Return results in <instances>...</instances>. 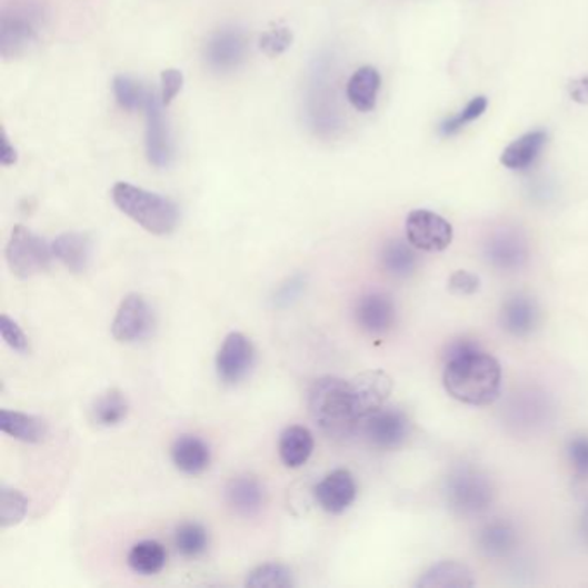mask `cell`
Listing matches in <instances>:
<instances>
[{"label":"cell","mask_w":588,"mask_h":588,"mask_svg":"<svg viewBox=\"0 0 588 588\" xmlns=\"http://www.w3.org/2000/svg\"><path fill=\"white\" fill-rule=\"evenodd\" d=\"M444 389L452 399L468 406H489L499 397L502 368L480 343L446 359Z\"/></svg>","instance_id":"obj_1"},{"label":"cell","mask_w":588,"mask_h":588,"mask_svg":"<svg viewBox=\"0 0 588 588\" xmlns=\"http://www.w3.org/2000/svg\"><path fill=\"white\" fill-rule=\"evenodd\" d=\"M309 412L321 431L343 439L361 427V418L356 412L349 381L342 378L323 377L312 383L309 390Z\"/></svg>","instance_id":"obj_2"},{"label":"cell","mask_w":588,"mask_h":588,"mask_svg":"<svg viewBox=\"0 0 588 588\" xmlns=\"http://www.w3.org/2000/svg\"><path fill=\"white\" fill-rule=\"evenodd\" d=\"M111 197L116 208L149 233L170 235L180 223L178 206L159 193L118 181L112 187Z\"/></svg>","instance_id":"obj_3"},{"label":"cell","mask_w":588,"mask_h":588,"mask_svg":"<svg viewBox=\"0 0 588 588\" xmlns=\"http://www.w3.org/2000/svg\"><path fill=\"white\" fill-rule=\"evenodd\" d=\"M444 497L454 515L475 518L492 506L496 489L484 469L462 465L454 468L447 477Z\"/></svg>","instance_id":"obj_4"},{"label":"cell","mask_w":588,"mask_h":588,"mask_svg":"<svg viewBox=\"0 0 588 588\" xmlns=\"http://www.w3.org/2000/svg\"><path fill=\"white\" fill-rule=\"evenodd\" d=\"M46 9L37 0L14 2L2 12L0 52L2 58H20L36 46L46 27Z\"/></svg>","instance_id":"obj_5"},{"label":"cell","mask_w":588,"mask_h":588,"mask_svg":"<svg viewBox=\"0 0 588 588\" xmlns=\"http://www.w3.org/2000/svg\"><path fill=\"white\" fill-rule=\"evenodd\" d=\"M6 259L12 273L21 280H27L49 270L54 252L52 246L40 235L33 233L23 225H16L6 247Z\"/></svg>","instance_id":"obj_6"},{"label":"cell","mask_w":588,"mask_h":588,"mask_svg":"<svg viewBox=\"0 0 588 588\" xmlns=\"http://www.w3.org/2000/svg\"><path fill=\"white\" fill-rule=\"evenodd\" d=\"M361 431L371 446L381 450H396L405 446L411 435L409 416L399 408H380L361 421Z\"/></svg>","instance_id":"obj_7"},{"label":"cell","mask_w":588,"mask_h":588,"mask_svg":"<svg viewBox=\"0 0 588 588\" xmlns=\"http://www.w3.org/2000/svg\"><path fill=\"white\" fill-rule=\"evenodd\" d=\"M406 237L418 250L442 252L452 243V225L428 209H415L406 220Z\"/></svg>","instance_id":"obj_8"},{"label":"cell","mask_w":588,"mask_h":588,"mask_svg":"<svg viewBox=\"0 0 588 588\" xmlns=\"http://www.w3.org/2000/svg\"><path fill=\"white\" fill-rule=\"evenodd\" d=\"M155 328V312L146 297L130 293L121 300L111 325V333L120 343H136L147 339Z\"/></svg>","instance_id":"obj_9"},{"label":"cell","mask_w":588,"mask_h":588,"mask_svg":"<svg viewBox=\"0 0 588 588\" xmlns=\"http://www.w3.org/2000/svg\"><path fill=\"white\" fill-rule=\"evenodd\" d=\"M256 350L252 342L240 331L227 335L216 356V373L221 383L237 385L249 377L255 368Z\"/></svg>","instance_id":"obj_10"},{"label":"cell","mask_w":588,"mask_h":588,"mask_svg":"<svg viewBox=\"0 0 588 588\" xmlns=\"http://www.w3.org/2000/svg\"><path fill=\"white\" fill-rule=\"evenodd\" d=\"M530 258L527 239L515 228H500L485 243V259L494 270L515 273L524 270Z\"/></svg>","instance_id":"obj_11"},{"label":"cell","mask_w":588,"mask_h":588,"mask_svg":"<svg viewBox=\"0 0 588 588\" xmlns=\"http://www.w3.org/2000/svg\"><path fill=\"white\" fill-rule=\"evenodd\" d=\"M247 54V40L239 28L227 27L215 31L205 46V61L215 73L239 70Z\"/></svg>","instance_id":"obj_12"},{"label":"cell","mask_w":588,"mask_h":588,"mask_svg":"<svg viewBox=\"0 0 588 588\" xmlns=\"http://www.w3.org/2000/svg\"><path fill=\"white\" fill-rule=\"evenodd\" d=\"M350 396L359 418H366L377 409L383 408L393 390V380L381 369H368L349 380Z\"/></svg>","instance_id":"obj_13"},{"label":"cell","mask_w":588,"mask_h":588,"mask_svg":"<svg viewBox=\"0 0 588 588\" xmlns=\"http://www.w3.org/2000/svg\"><path fill=\"white\" fill-rule=\"evenodd\" d=\"M146 150L147 159L156 168H168L173 159V143H171L170 130L162 116V102H159L155 93H150L146 106Z\"/></svg>","instance_id":"obj_14"},{"label":"cell","mask_w":588,"mask_h":588,"mask_svg":"<svg viewBox=\"0 0 588 588\" xmlns=\"http://www.w3.org/2000/svg\"><path fill=\"white\" fill-rule=\"evenodd\" d=\"M355 319L365 333L371 337H383L396 327V302L389 293H365L356 305Z\"/></svg>","instance_id":"obj_15"},{"label":"cell","mask_w":588,"mask_h":588,"mask_svg":"<svg viewBox=\"0 0 588 588\" xmlns=\"http://www.w3.org/2000/svg\"><path fill=\"white\" fill-rule=\"evenodd\" d=\"M358 485L349 469H333L316 485L315 497L319 508L330 515H342L355 504Z\"/></svg>","instance_id":"obj_16"},{"label":"cell","mask_w":588,"mask_h":588,"mask_svg":"<svg viewBox=\"0 0 588 588\" xmlns=\"http://www.w3.org/2000/svg\"><path fill=\"white\" fill-rule=\"evenodd\" d=\"M540 323V309L537 300L527 293H515L504 300L500 308V325L512 337H528Z\"/></svg>","instance_id":"obj_17"},{"label":"cell","mask_w":588,"mask_h":588,"mask_svg":"<svg viewBox=\"0 0 588 588\" xmlns=\"http://www.w3.org/2000/svg\"><path fill=\"white\" fill-rule=\"evenodd\" d=\"M225 499L235 515L242 516V518H252L262 511L266 504L265 485L256 477L250 475H242V477H235L228 481L227 489H225Z\"/></svg>","instance_id":"obj_18"},{"label":"cell","mask_w":588,"mask_h":588,"mask_svg":"<svg viewBox=\"0 0 588 588\" xmlns=\"http://www.w3.org/2000/svg\"><path fill=\"white\" fill-rule=\"evenodd\" d=\"M171 461L181 474L197 477L211 465V450L200 437L181 435L171 446Z\"/></svg>","instance_id":"obj_19"},{"label":"cell","mask_w":588,"mask_h":588,"mask_svg":"<svg viewBox=\"0 0 588 588\" xmlns=\"http://www.w3.org/2000/svg\"><path fill=\"white\" fill-rule=\"evenodd\" d=\"M52 246L54 258L68 268L71 273H86L92 258V240L80 231H68L59 235Z\"/></svg>","instance_id":"obj_20"},{"label":"cell","mask_w":588,"mask_h":588,"mask_svg":"<svg viewBox=\"0 0 588 588\" xmlns=\"http://www.w3.org/2000/svg\"><path fill=\"white\" fill-rule=\"evenodd\" d=\"M312 450H315V437L309 428L292 425L281 431L278 454L287 468H302L311 458Z\"/></svg>","instance_id":"obj_21"},{"label":"cell","mask_w":588,"mask_h":588,"mask_svg":"<svg viewBox=\"0 0 588 588\" xmlns=\"http://www.w3.org/2000/svg\"><path fill=\"white\" fill-rule=\"evenodd\" d=\"M477 546L485 558H508L518 546V534L508 521H492L478 531Z\"/></svg>","instance_id":"obj_22"},{"label":"cell","mask_w":588,"mask_h":588,"mask_svg":"<svg viewBox=\"0 0 588 588\" xmlns=\"http://www.w3.org/2000/svg\"><path fill=\"white\" fill-rule=\"evenodd\" d=\"M381 77L373 66H362L347 81V99L359 112L373 111L377 108Z\"/></svg>","instance_id":"obj_23"},{"label":"cell","mask_w":588,"mask_h":588,"mask_svg":"<svg viewBox=\"0 0 588 588\" xmlns=\"http://www.w3.org/2000/svg\"><path fill=\"white\" fill-rule=\"evenodd\" d=\"M0 430L24 444H40L47 439L49 427L39 416L27 415V412L0 411Z\"/></svg>","instance_id":"obj_24"},{"label":"cell","mask_w":588,"mask_h":588,"mask_svg":"<svg viewBox=\"0 0 588 588\" xmlns=\"http://www.w3.org/2000/svg\"><path fill=\"white\" fill-rule=\"evenodd\" d=\"M416 247L406 240L392 239L381 247L380 265L385 273L397 280H406L418 270V255Z\"/></svg>","instance_id":"obj_25"},{"label":"cell","mask_w":588,"mask_h":588,"mask_svg":"<svg viewBox=\"0 0 588 588\" xmlns=\"http://www.w3.org/2000/svg\"><path fill=\"white\" fill-rule=\"evenodd\" d=\"M477 585L474 571L458 561H440L419 577L416 587L421 588H471Z\"/></svg>","instance_id":"obj_26"},{"label":"cell","mask_w":588,"mask_h":588,"mask_svg":"<svg viewBox=\"0 0 588 588\" xmlns=\"http://www.w3.org/2000/svg\"><path fill=\"white\" fill-rule=\"evenodd\" d=\"M547 143V133L544 130H534L519 137L515 142L509 143L500 156V162L508 170H527L539 158L540 150Z\"/></svg>","instance_id":"obj_27"},{"label":"cell","mask_w":588,"mask_h":588,"mask_svg":"<svg viewBox=\"0 0 588 588\" xmlns=\"http://www.w3.org/2000/svg\"><path fill=\"white\" fill-rule=\"evenodd\" d=\"M130 412L127 396L121 390L111 389L93 400L90 418L100 428H114L123 423Z\"/></svg>","instance_id":"obj_28"},{"label":"cell","mask_w":588,"mask_h":588,"mask_svg":"<svg viewBox=\"0 0 588 588\" xmlns=\"http://www.w3.org/2000/svg\"><path fill=\"white\" fill-rule=\"evenodd\" d=\"M127 561L131 571H136L137 575L155 577L165 569L168 552L158 540H142L131 547Z\"/></svg>","instance_id":"obj_29"},{"label":"cell","mask_w":588,"mask_h":588,"mask_svg":"<svg viewBox=\"0 0 588 588\" xmlns=\"http://www.w3.org/2000/svg\"><path fill=\"white\" fill-rule=\"evenodd\" d=\"M175 547L178 554L187 559L205 556L209 547V534L205 525L197 524V521L181 524L175 531Z\"/></svg>","instance_id":"obj_30"},{"label":"cell","mask_w":588,"mask_h":588,"mask_svg":"<svg viewBox=\"0 0 588 588\" xmlns=\"http://www.w3.org/2000/svg\"><path fill=\"white\" fill-rule=\"evenodd\" d=\"M247 587L252 588H287L293 585V575L290 568L281 562H265L256 566L246 580Z\"/></svg>","instance_id":"obj_31"},{"label":"cell","mask_w":588,"mask_h":588,"mask_svg":"<svg viewBox=\"0 0 588 588\" xmlns=\"http://www.w3.org/2000/svg\"><path fill=\"white\" fill-rule=\"evenodd\" d=\"M112 92H114L118 104L127 109V111H139V109H143L147 99L152 93L142 83L133 80V78L124 77V74L114 78V81H112Z\"/></svg>","instance_id":"obj_32"},{"label":"cell","mask_w":588,"mask_h":588,"mask_svg":"<svg viewBox=\"0 0 588 588\" xmlns=\"http://www.w3.org/2000/svg\"><path fill=\"white\" fill-rule=\"evenodd\" d=\"M28 512V499L23 492L2 487L0 490V527L11 528L20 525Z\"/></svg>","instance_id":"obj_33"},{"label":"cell","mask_w":588,"mask_h":588,"mask_svg":"<svg viewBox=\"0 0 588 588\" xmlns=\"http://www.w3.org/2000/svg\"><path fill=\"white\" fill-rule=\"evenodd\" d=\"M487 108H489V100H487V97L478 96L475 97V99L469 100L468 106H466L459 114L454 116V118H450L449 121H446V123L442 124V128H440L442 136H454L456 131L461 130L466 124L478 120V118L487 111Z\"/></svg>","instance_id":"obj_34"},{"label":"cell","mask_w":588,"mask_h":588,"mask_svg":"<svg viewBox=\"0 0 588 588\" xmlns=\"http://www.w3.org/2000/svg\"><path fill=\"white\" fill-rule=\"evenodd\" d=\"M566 454L577 480L588 481V435H577L569 440Z\"/></svg>","instance_id":"obj_35"},{"label":"cell","mask_w":588,"mask_h":588,"mask_svg":"<svg viewBox=\"0 0 588 588\" xmlns=\"http://www.w3.org/2000/svg\"><path fill=\"white\" fill-rule=\"evenodd\" d=\"M292 31L289 28L278 27L262 33L259 40V47L268 58H278L283 54L285 50L292 46Z\"/></svg>","instance_id":"obj_36"},{"label":"cell","mask_w":588,"mask_h":588,"mask_svg":"<svg viewBox=\"0 0 588 588\" xmlns=\"http://www.w3.org/2000/svg\"><path fill=\"white\" fill-rule=\"evenodd\" d=\"M0 333H2L4 342L16 352H20V355L30 352V340L21 330L20 325L16 323L14 319L9 318L8 315H2L0 318Z\"/></svg>","instance_id":"obj_37"},{"label":"cell","mask_w":588,"mask_h":588,"mask_svg":"<svg viewBox=\"0 0 588 588\" xmlns=\"http://www.w3.org/2000/svg\"><path fill=\"white\" fill-rule=\"evenodd\" d=\"M183 87V74L180 70H165L161 73V102L162 106H170Z\"/></svg>","instance_id":"obj_38"},{"label":"cell","mask_w":588,"mask_h":588,"mask_svg":"<svg viewBox=\"0 0 588 588\" xmlns=\"http://www.w3.org/2000/svg\"><path fill=\"white\" fill-rule=\"evenodd\" d=\"M449 289L456 296H474L480 289V278L466 270L456 271L449 278Z\"/></svg>","instance_id":"obj_39"},{"label":"cell","mask_w":588,"mask_h":588,"mask_svg":"<svg viewBox=\"0 0 588 588\" xmlns=\"http://www.w3.org/2000/svg\"><path fill=\"white\" fill-rule=\"evenodd\" d=\"M569 93L575 102L580 104H587L588 102V77L580 78V80L574 81L569 87Z\"/></svg>","instance_id":"obj_40"},{"label":"cell","mask_w":588,"mask_h":588,"mask_svg":"<svg viewBox=\"0 0 588 588\" xmlns=\"http://www.w3.org/2000/svg\"><path fill=\"white\" fill-rule=\"evenodd\" d=\"M16 162V150L9 143L8 137L4 136V152H2V165L11 166Z\"/></svg>","instance_id":"obj_41"},{"label":"cell","mask_w":588,"mask_h":588,"mask_svg":"<svg viewBox=\"0 0 588 588\" xmlns=\"http://www.w3.org/2000/svg\"><path fill=\"white\" fill-rule=\"evenodd\" d=\"M581 534H584L585 540L588 542V506L585 508L584 515H581Z\"/></svg>","instance_id":"obj_42"}]
</instances>
